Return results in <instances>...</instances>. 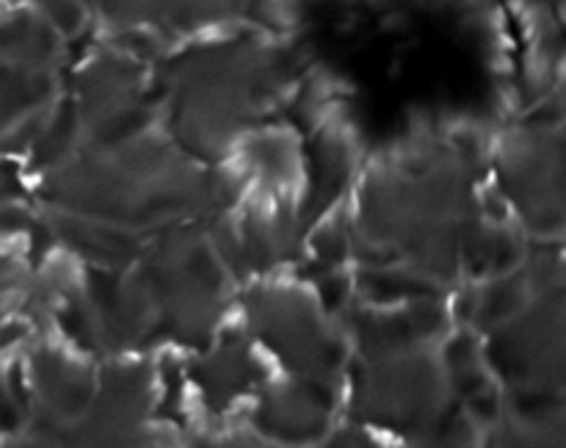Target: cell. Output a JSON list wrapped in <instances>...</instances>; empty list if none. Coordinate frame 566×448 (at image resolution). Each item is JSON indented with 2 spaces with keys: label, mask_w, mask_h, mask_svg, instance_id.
<instances>
[{
  "label": "cell",
  "mask_w": 566,
  "mask_h": 448,
  "mask_svg": "<svg viewBox=\"0 0 566 448\" xmlns=\"http://www.w3.org/2000/svg\"><path fill=\"white\" fill-rule=\"evenodd\" d=\"M354 238L381 265L426 282L459 274L484 230L475 175L459 147L415 144L365 177Z\"/></svg>",
  "instance_id": "6da1fadb"
},
{
  "label": "cell",
  "mask_w": 566,
  "mask_h": 448,
  "mask_svg": "<svg viewBox=\"0 0 566 448\" xmlns=\"http://www.w3.org/2000/svg\"><path fill=\"white\" fill-rule=\"evenodd\" d=\"M39 197L59 213L142 227L208 225L232 210L238 186L230 175L202 169L171 136L136 133L111 144L81 147L44 171Z\"/></svg>",
  "instance_id": "7a4b0ae2"
},
{
  "label": "cell",
  "mask_w": 566,
  "mask_h": 448,
  "mask_svg": "<svg viewBox=\"0 0 566 448\" xmlns=\"http://www.w3.org/2000/svg\"><path fill=\"white\" fill-rule=\"evenodd\" d=\"M291 66L258 39H221L177 55L164 75L171 138L193 158H216L282 97Z\"/></svg>",
  "instance_id": "3957f363"
},
{
  "label": "cell",
  "mask_w": 566,
  "mask_h": 448,
  "mask_svg": "<svg viewBox=\"0 0 566 448\" xmlns=\"http://www.w3.org/2000/svg\"><path fill=\"white\" fill-rule=\"evenodd\" d=\"M153 304V343L171 341L202 352L227 304V271L197 225L166 227L133 263Z\"/></svg>",
  "instance_id": "277c9868"
},
{
  "label": "cell",
  "mask_w": 566,
  "mask_h": 448,
  "mask_svg": "<svg viewBox=\"0 0 566 448\" xmlns=\"http://www.w3.org/2000/svg\"><path fill=\"white\" fill-rule=\"evenodd\" d=\"M352 418L396 435H420L457 409L440 357L412 348L385 357H359L352 371Z\"/></svg>",
  "instance_id": "5b68a950"
},
{
  "label": "cell",
  "mask_w": 566,
  "mask_h": 448,
  "mask_svg": "<svg viewBox=\"0 0 566 448\" xmlns=\"http://www.w3.org/2000/svg\"><path fill=\"white\" fill-rule=\"evenodd\" d=\"M249 326L296 379L337 385L346 341L310 293L293 285H254L243 296Z\"/></svg>",
  "instance_id": "8992f818"
},
{
  "label": "cell",
  "mask_w": 566,
  "mask_h": 448,
  "mask_svg": "<svg viewBox=\"0 0 566 448\" xmlns=\"http://www.w3.org/2000/svg\"><path fill=\"white\" fill-rule=\"evenodd\" d=\"M484 363L509 390H562L564 291L536 293L520 313L490 330Z\"/></svg>",
  "instance_id": "52a82bcc"
},
{
  "label": "cell",
  "mask_w": 566,
  "mask_h": 448,
  "mask_svg": "<svg viewBox=\"0 0 566 448\" xmlns=\"http://www.w3.org/2000/svg\"><path fill=\"white\" fill-rule=\"evenodd\" d=\"M153 371L147 363H108L97 374L94 396L64 426L72 448H158L153 415Z\"/></svg>",
  "instance_id": "ba28073f"
},
{
  "label": "cell",
  "mask_w": 566,
  "mask_h": 448,
  "mask_svg": "<svg viewBox=\"0 0 566 448\" xmlns=\"http://www.w3.org/2000/svg\"><path fill=\"white\" fill-rule=\"evenodd\" d=\"M497 186L531 232L562 230V136L551 127H520L495 153Z\"/></svg>",
  "instance_id": "9c48e42d"
},
{
  "label": "cell",
  "mask_w": 566,
  "mask_h": 448,
  "mask_svg": "<svg viewBox=\"0 0 566 448\" xmlns=\"http://www.w3.org/2000/svg\"><path fill=\"white\" fill-rule=\"evenodd\" d=\"M81 147L111 144L147 131L144 66L133 55L105 50L75 77L70 97Z\"/></svg>",
  "instance_id": "30bf717a"
},
{
  "label": "cell",
  "mask_w": 566,
  "mask_h": 448,
  "mask_svg": "<svg viewBox=\"0 0 566 448\" xmlns=\"http://www.w3.org/2000/svg\"><path fill=\"white\" fill-rule=\"evenodd\" d=\"M335 402L337 385L291 376L260 393L252 426L276 446H318L329 435Z\"/></svg>",
  "instance_id": "8fae6325"
},
{
  "label": "cell",
  "mask_w": 566,
  "mask_h": 448,
  "mask_svg": "<svg viewBox=\"0 0 566 448\" xmlns=\"http://www.w3.org/2000/svg\"><path fill=\"white\" fill-rule=\"evenodd\" d=\"M448 326V313L434 296L409 299L401 308H359L348 313V332L359 357L431 348Z\"/></svg>",
  "instance_id": "7c38bea8"
},
{
  "label": "cell",
  "mask_w": 566,
  "mask_h": 448,
  "mask_svg": "<svg viewBox=\"0 0 566 448\" xmlns=\"http://www.w3.org/2000/svg\"><path fill=\"white\" fill-rule=\"evenodd\" d=\"M265 368L243 335H224L208 343L199 357L188 365V379L202 396L210 413H227L238 398L258 390Z\"/></svg>",
  "instance_id": "4fadbf2b"
},
{
  "label": "cell",
  "mask_w": 566,
  "mask_h": 448,
  "mask_svg": "<svg viewBox=\"0 0 566 448\" xmlns=\"http://www.w3.org/2000/svg\"><path fill=\"white\" fill-rule=\"evenodd\" d=\"M94 385H97V376L61 348H33L31 404H36V418L50 420V424H70L88 407Z\"/></svg>",
  "instance_id": "5bb4252c"
},
{
  "label": "cell",
  "mask_w": 566,
  "mask_h": 448,
  "mask_svg": "<svg viewBox=\"0 0 566 448\" xmlns=\"http://www.w3.org/2000/svg\"><path fill=\"white\" fill-rule=\"evenodd\" d=\"M44 230L53 232V238L66 252L92 263V269H127L136 263L144 249L138 232L127 230V227L59 213V210L44 219Z\"/></svg>",
  "instance_id": "9a60e30c"
},
{
  "label": "cell",
  "mask_w": 566,
  "mask_h": 448,
  "mask_svg": "<svg viewBox=\"0 0 566 448\" xmlns=\"http://www.w3.org/2000/svg\"><path fill=\"white\" fill-rule=\"evenodd\" d=\"M53 92V70H28L0 59V138L36 122Z\"/></svg>",
  "instance_id": "2e32d148"
},
{
  "label": "cell",
  "mask_w": 566,
  "mask_h": 448,
  "mask_svg": "<svg viewBox=\"0 0 566 448\" xmlns=\"http://www.w3.org/2000/svg\"><path fill=\"white\" fill-rule=\"evenodd\" d=\"M484 448H564V418L551 424L497 418Z\"/></svg>",
  "instance_id": "e0dca14e"
},
{
  "label": "cell",
  "mask_w": 566,
  "mask_h": 448,
  "mask_svg": "<svg viewBox=\"0 0 566 448\" xmlns=\"http://www.w3.org/2000/svg\"><path fill=\"white\" fill-rule=\"evenodd\" d=\"M403 448H479L475 440V426L462 407L451 409L442 420H437L431 429L409 437Z\"/></svg>",
  "instance_id": "ac0fdd59"
},
{
  "label": "cell",
  "mask_w": 566,
  "mask_h": 448,
  "mask_svg": "<svg viewBox=\"0 0 566 448\" xmlns=\"http://www.w3.org/2000/svg\"><path fill=\"white\" fill-rule=\"evenodd\" d=\"M59 33H72L83 22L86 0H33Z\"/></svg>",
  "instance_id": "d6986e66"
},
{
  "label": "cell",
  "mask_w": 566,
  "mask_h": 448,
  "mask_svg": "<svg viewBox=\"0 0 566 448\" xmlns=\"http://www.w3.org/2000/svg\"><path fill=\"white\" fill-rule=\"evenodd\" d=\"M11 448H72V446L64 435V426L50 424V420H42V418H33V424L22 431L20 440H17Z\"/></svg>",
  "instance_id": "ffe728a7"
},
{
  "label": "cell",
  "mask_w": 566,
  "mask_h": 448,
  "mask_svg": "<svg viewBox=\"0 0 566 448\" xmlns=\"http://www.w3.org/2000/svg\"><path fill=\"white\" fill-rule=\"evenodd\" d=\"M197 448H280L276 442L265 440L258 431H230V435L202 437Z\"/></svg>",
  "instance_id": "44dd1931"
},
{
  "label": "cell",
  "mask_w": 566,
  "mask_h": 448,
  "mask_svg": "<svg viewBox=\"0 0 566 448\" xmlns=\"http://www.w3.org/2000/svg\"><path fill=\"white\" fill-rule=\"evenodd\" d=\"M318 448H381V446L368 435V431L359 429V426H343V429L329 431V435L318 442Z\"/></svg>",
  "instance_id": "7402d4cb"
},
{
  "label": "cell",
  "mask_w": 566,
  "mask_h": 448,
  "mask_svg": "<svg viewBox=\"0 0 566 448\" xmlns=\"http://www.w3.org/2000/svg\"><path fill=\"white\" fill-rule=\"evenodd\" d=\"M25 265L17 258H11V254L0 252V302H3V296H9L11 291L25 285Z\"/></svg>",
  "instance_id": "603a6c76"
},
{
  "label": "cell",
  "mask_w": 566,
  "mask_h": 448,
  "mask_svg": "<svg viewBox=\"0 0 566 448\" xmlns=\"http://www.w3.org/2000/svg\"><path fill=\"white\" fill-rule=\"evenodd\" d=\"M22 197L20 177L11 166L0 164V208H9V205H17V199Z\"/></svg>",
  "instance_id": "cb8c5ba5"
},
{
  "label": "cell",
  "mask_w": 566,
  "mask_h": 448,
  "mask_svg": "<svg viewBox=\"0 0 566 448\" xmlns=\"http://www.w3.org/2000/svg\"><path fill=\"white\" fill-rule=\"evenodd\" d=\"M20 335H22V326L11 319L9 310H6L3 302H0V348L9 346V343H14Z\"/></svg>",
  "instance_id": "d4e9b609"
}]
</instances>
